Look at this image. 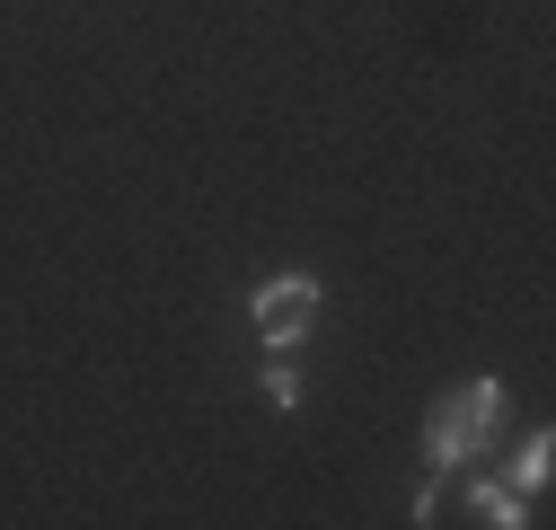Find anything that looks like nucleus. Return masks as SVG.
Masks as SVG:
<instances>
[{
  "label": "nucleus",
  "instance_id": "3",
  "mask_svg": "<svg viewBox=\"0 0 556 530\" xmlns=\"http://www.w3.org/2000/svg\"><path fill=\"white\" fill-rule=\"evenodd\" d=\"M468 513H477L485 530H521V521H530V513H521V487H495V478L468 487Z\"/></svg>",
  "mask_w": 556,
  "mask_h": 530
},
{
  "label": "nucleus",
  "instance_id": "2",
  "mask_svg": "<svg viewBox=\"0 0 556 530\" xmlns=\"http://www.w3.org/2000/svg\"><path fill=\"white\" fill-rule=\"evenodd\" d=\"M318 301H327L318 275H265L248 318H256V337H265V345H301V337H309V318H318Z\"/></svg>",
  "mask_w": 556,
  "mask_h": 530
},
{
  "label": "nucleus",
  "instance_id": "1",
  "mask_svg": "<svg viewBox=\"0 0 556 530\" xmlns=\"http://www.w3.org/2000/svg\"><path fill=\"white\" fill-rule=\"evenodd\" d=\"M504 433V380H459L425 416V459L433 469H468V459Z\"/></svg>",
  "mask_w": 556,
  "mask_h": 530
},
{
  "label": "nucleus",
  "instance_id": "5",
  "mask_svg": "<svg viewBox=\"0 0 556 530\" xmlns=\"http://www.w3.org/2000/svg\"><path fill=\"white\" fill-rule=\"evenodd\" d=\"M547 469H556V451H547V433H530L521 459H513V478H521V487H547Z\"/></svg>",
  "mask_w": 556,
  "mask_h": 530
},
{
  "label": "nucleus",
  "instance_id": "4",
  "mask_svg": "<svg viewBox=\"0 0 556 530\" xmlns=\"http://www.w3.org/2000/svg\"><path fill=\"white\" fill-rule=\"evenodd\" d=\"M265 398H274V407H301V371H292V345H274V363H265Z\"/></svg>",
  "mask_w": 556,
  "mask_h": 530
}]
</instances>
